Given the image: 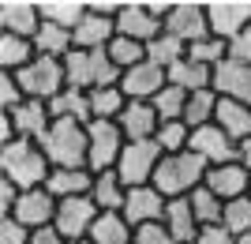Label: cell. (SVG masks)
I'll return each instance as SVG.
<instances>
[{
    "label": "cell",
    "mask_w": 251,
    "mask_h": 244,
    "mask_svg": "<svg viewBox=\"0 0 251 244\" xmlns=\"http://www.w3.org/2000/svg\"><path fill=\"white\" fill-rule=\"evenodd\" d=\"M42 30V11L34 0H4L0 4V34H15V38H30Z\"/></svg>",
    "instance_id": "cell-17"
},
{
    "label": "cell",
    "mask_w": 251,
    "mask_h": 244,
    "mask_svg": "<svg viewBox=\"0 0 251 244\" xmlns=\"http://www.w3.org/2000/svg\"><path fill=\"white\" fill-rule=\"evenodd\" d=\"M210 34L221 42H232L236 34L251 30V0H214L206 4Z\"/></svg>",
    "instance_id": "cell-10"
},
{
    "label": "cell",
    "mask_w": 251,
    "mask_h": 244,
    "mask_svg": "<svg viewBox=\"0 0 251 244\" xmlns=\"http://www.w3.org/2000/svg\"><path fill=\"white\" fill-rule=\"evenodd\" d=\"M90 199L98 203V211H124L127 184L120 181V173H116V169L94 173V191H90Z\"/></svg>",
    "instance_id": "cell-28"
},
{
    "label": "cell",
    "mask_w": 251,
    "mask_h": 244,
    "mask_svg": "<svg viewBox=\"0 0 251 244\" xmlns=\"http://www.w3.org/2000/svg\"><path fill=\"white\" fill-rule=\"evenodd\" d=\"M98 203L90 195H75V199H60L56 207V229H60L64 241H75V237H90V225L98 222Z\"/></svg>",
    "instance_id": "cell-13"
},
{
    "label": "cell",
    "mask_w": 251,
    "mask_h": 244,
    "mask_svg": "<svg viewBox=\"0 0 251 244\" xmlns=\"http://www.w3.org/2000/svg\"><path fill=\"white\" fill-rule=\"evenodd\" d=\"M165 229L173 237H176L180 244H191L195 241V233H199L202 225H199V218H195V211H191V199L184 195V199H169V207H165Z\"/></svg>",
    "instance_id": "cell-26"
},
{
    "label": "cell",
    "mask_w": 251,
    "mask_h": 244,
    "mask_svg": "<svg viewBox=\"0 0 251 244\" xmlns=\"http://www.w3.org/2000/svg\"><path fill=\"white\" fill-rule=\"evenodd\" d=\"M116 34L150 45V42H157V38L165 34V23L150 11V4H143V0H124V8L116 15Z\"/></svg>",
    "instance_id": "cell-8"
},
{
    "label": "cell",
    "mask_w": 251,
    "mask_h": 244,
    "mask_svg": "<svg viewBox=\"0 0 251 244\" xmlns=\"http://www.w3.org/2000/svg\"><path fill=\"white\" fill-rule=\"evenodd\" d=\"M34 49H38V56L64 60V56L75 49V38H72V30H64V27H56V23L42 19V30L34 34Z\"/></svg>",
    "instance_id": "cell-30"
},
{
    "label": "cell",
    "mask_w": 251,
    "mask_h": 244,
    "mask_svg": "<svg viewBox=\"0 0 251 244\" xmlns=\"http://www.w3.org/2000/svg\"><path fill=\"white\" fill-rule=\"evenodd\" d=\"M15 199H19V188H15V184H11V181H4V177H0V211H4V218H8V214H11V207H15Z\"/></svg>",
    "instance_id": "cell-46"
},
{
    "label": "cell",
    "mask_w": 251,
    "mask_h": 244,
    "mask_svg": "<svg viewBox=\"0 0 251 244\" xmlns=\"http://www.w3.org/2000/svg\"><path fill=\"white\" fill-rule=\"evenodd\" d=\"M86 132H90V173L116 169V162L127 147V136L120 132V124L116 120H90Z\"/></svg>",
    "instance_id": "cell-7"
},
{
    "label": "cell",
    "mask_w": 251,
    "mask_h": 244,
    "mask_svg": "<svg viewBox=\"0 0 251 244\" xmlns=\"http://www.w3.org/2000/svg\"><path fill=\"white\" fill-rule=\"evenodd\" d=\"M206 188L214 191L221 203H232V199H240V195H248V188H251V169H244L240 162L214 165V169L206 173Z\"/></svg>",
    "instance_id": "cell-18"
},
{
    "label": "cell",
    "mask_w": 251,
    "mask_h": 244,
    "mask_svg": "<svg viewBox=\"0 0 251 244\" xmlns=\"http://www.w3.org/2000/svg\"><path fill=\"white\" fill-rule=\"evenodd\" d=\"M68 86L75 90H101V86H120V68L109 60L105 49H72L64 56Z\"/></svg>",
    "instance_id": "cell-4"
},
{
    "label": "cell",
    "mask_w": 251,
    "mask_h": 244,
    "mask_svg": "<svg viewBox=\"0 0 251 244\" xmlns=\"http://www.w3.org/2000/svg\"><path fill=\"white\" fill-rule=\"evenodd\" d=\"M105 53H109V60H113L116 68H120V75H124L127 68H135V64L147 60V45H143V42H131V38H120V34H116L113 42L105 45Z\"/></svg>",
    "instance_id": "cell-35"
},
{
    "label": "cell",
    "mask_w": 251,
    "mask_h": 244,
    "mask_svg": "<svg viewBox=\"0 0 251 244\" xmlns=\"http://www.w3.org/2000/svg\"><path fill=\"white\" fill-rule=\"evenodd\" d=\"M4 117L11 120V128H15V139H38L45 136L52 128V113H49V102H38V98H26V102H19L15 109H8Z\"/></svg>",
    "instance_id": "cell-16"
},
{
    "label": "cell",
    "mask_w": 251,
    "mask_h": 244,
    "mask_svg": "<svg viewBox=\"0 0 251 244\" xmlns=\"http://www.w3.org/2000/svg\"><path fill=\"white\" fill-rule=\"evenodd\" d=\"M229 45V56L225 60H236V64H251V30H244V34H236L232 42H225Z\"/></svg>",
    "instance_id": "cell-45"
},
{
    "label": "cell",
    "mask_w": 251,
    "mask_h": 244,
    "mask_svg": "<svg viewBox=\"0 0 251 244\" xmlns=\"http://www.w3.org/2000/svg\"><path fill=\"white\" fill-rule=\"evenodd\" d=\"M90 241L94 244H135V229L120 211H101L98 222L90 225Z\"/></svg>",
    "instance_id": "cell-24"
},
{
    "label": "cell",
    "mask_w": 251,
    "mask_h": 244,
    "mask_svg": "<svg viewBox=\"0 0 251 244\" xmlns=\"http://www.w3.org/2000/svg\"><path fill=\"white\" fill-rule=\"evenodd\" d=\"M236 162H240L244 169H251V139H244V143H240V154H236Z\"/></svg>",
    "instance_id": "cell-48"
},
{
    "label": "cell",
    "mask_w": 251,
    "mask_h": 244,
    "mask_svg": "<svg viewBox=\"0 0 251 244\" xmlns=\"http://www.w3.org/2000/svg\"><path fill=\"white\" fill-rule=\"evenodd\" d=\"M64 244H94L90 237H75V241H64Z\"/></svg>",
    "instance_id": "cell-49"
},
{
    "label": "cell",
    "mask_w": 251,
    "mask_h": 244,
    "mask_svg": "<svg viewBox=\"0 0 251 244\" xmlns=\"http://www.w3.org/2000/svg\"><path fill=\"white\" fill-rule=\"evenodd\" d=\"M19 102H26L19 79H15L11 72H0V106H4V113H8V109H15Z\"/></svg>",
    "instance_id": "cell-41"
},
{
    "label": "cell",
    "mask_w": 251,
    "mask_h": 244,
    "mask_svg": "<svg viewBox=\"0 0 251 244\" xmlns=\"http://www.w3.org/2000/svg\"><path fill=\"white\" fill-rule=\"evenodd\" d=\"M154 143L161 147V154H184L191 147V128L184 120H165V124H157Z\"/></svg>",
    "instance_id": "cell-36"
},
{
    "label": "cell",
    "mask_w": 251,
    "mask_h": 244,
    "mask_svg": "<svg viewBox=\"0 0 251 244\" xmlns=\"http://www.w3.org/2000/svg\"><path fill=\"white\" fill-rule=\"evenodd\" d=\"M188 56H191V60H199V64H206V68H218V64L229 56V45L210 34V38H202V42L188 45Z\"/></svg>",
    "instance_id": "cell-40"
},
{
    "label": "cell",
    "mask_w": 251,
    "mask_h": 244,
    "mask_svg": "<svg viewBox=\"0 0 251 244\" xmlns=\"http://www.w3.org/2000/svg\"><path fill=\"white\" fill-rule=\"evenodd\" d=\"M221 225H225L236 241H240V237H251V195H240V199L225 203V218H221Z\"/></svg>",
    "instance_id": "cell-39"
},
{
    "label": "cell",
    "mask_w": 251,
    "mask_h": 244,
    "mask_svg": "<svg viewBox=\"0 0 251 244\" xmlns=\"http://www.w3.org/2000/svg\"><path fill=\"white\" fill-rule=\"evenodd\" d=\"M188 150H195L210 169H214V165H229V162H236L240 143H236L232 136H225L218 124H206V128H195V132H191V147Z\"/></svg>",
    "instance_id": "cell-12"
},
{
    "label": "cell",
    "mask_w": 251,
    "mask_h": 244,
    "mask_svg": "<svg viewBox=\"0 0 251 244\" xmlns=\"http://www.w3.org/2000/svg\"><path fill=\"white\" fill-rule=\"evenodd\" d=\"M135 244H180V241L165 229V222H150L135 229Z\"/></svg>",
    "instance_id": "cell-42"
},
{
    "label": "cell",
    "mask_w": 251,
    "mask_h": 244,
    "mask_svg": "<svg viewBox=\"0 0 251 244\" xmlns=\"http://www.w3.org/2000/svg\"><path fill=\"white\" fill-rule=\"evenodd\" d=\"M191 244H236V237H232L225 225H202Z\"/></svg>",
    "instance_id": "cell-44"
},
{
    "label": "cell",
    "mask_w": 251,
    "mask_h": 244,
    "mask_svg": "<svg viewBox=\"0 0 251 244\" xmlns=\"http://www.w3.org/2000/svg\"><path fill=\"white\" fill-rule=\"evenodd\" d=\"M206 173L210 165L195 154V150H184V154H165L161 165L154 173V188L165 195V199H184L191 195L195 188L206 184Z\"/></svg>",
    "instance_id": "cell-3"
},
{
    "label": "cell",
    "mask_w": 251,
    "mask_h": 244,
    "mask_svg": "<svg viewBox=\"0 0 251 244\" xmlns=\"http://www.w3.org/2000/svg\"><path fill=\"white\" fill-rule=\"evenodd\" d=\"M52 120H75V124H90V94L86 90H75V86H64L60 94L49 102Z\"/></svg>",
    "instance_id": "cell-23"
},
{
    "label": "cell",
    "mask_w": 251,
    "mask_h": 244,
    "mask_svg": "<svg viewBox=\"0 0 251 244\" xmlns=\"http://www.w3.org/2000/svg\"><path fill=\"white\" fill-rule=\"evenodd\" d=\"M52 169H90V132L75 120H52V128L38 139Z\"/></svg>",
    "instance_id": "cell-2"
},
{
    "label": "cell",
    "mask_w": 251,
    "mask_h": 244,
    "mask_svg": "<svg viewBox=\"0 0 251 244\" xmlns=\"http://www.w3.org/2000/svg\"><path fill=\"white\" fill-rule=\"evenodd\" d=\"M218 102H221L218 90H199V94H188V113H184V124H188L191 132H195V128L214 124V117H218Z\"/></svg>",
    "instance_id": "cell-33"
},
{
    "label": "cell",
    "mask_w": 251,
    "mask_h": 244,
    "mask_svg": "<svg viewBox=\"0 0 251 244\" xmlns=\"http://www.w3.org/2000/svg\"><path fill=\"white\" fill-rule=\"evenodd\" d=\"M38 11H42L45 23H56L64 30H75L86 19L90 4H83V0H38Z\"/></svg>",
    "instance_id": "cell-29"
},
{
    "label": "cell",
    "mask_w": 251,
    "mask_h": 244,
    "mask_svg": "<svg viewBox=\"0 0 251 244\" xmlns=\"http://www.w3.org/2000/svg\"><path fill=\"white\" fill-rule=\"evenodd\" d=\"M161 147L154 139H139V143H127L120 162H116V173L127 188H143V184H154V173L161 165Z\"/></svg>",
    "instance_id": "cell-6"
},
{
    "label": "cell",
    "mask_w": 251,
    "mask_h": 244,
    "mask_svg": "<svg viewBox=\"0 0 251 244\" xmlns=\"http://www.w3.org/2000/svg\"><path fill=\"white\" fill-rule=\"evenodd\" d=\"M45 188L56 199H75V195H90L94 191V173L90 169H52Z\"/></svg>",
    "instance_id": "cell-27"
},
{
    "label": "cell",
    "mask_w": 251,
    "mask_h": 244,
    "mask_svg": "<svg viewBox=\"0 0 251 244\" xmlns=\"http://www.w3.org/2000/svg\"><path fill=\"white\" fill-rule=\"evenodd\" d=\"M49 173H52V165L34 139H11V143H4V150H0V177L11 181L19 191L45 188Z\"/></svg>",
    "instance_id": "cell-1"
},
{
    "label": "cell",
    "mask_w": 251,
    "mask_h": 244,
    "mask_svg": "<svg viewBox=\"0 0 251 244\" xmlns=\"http://www.w3.org/2000/svg\"><path fill=\"white\" fill-rule=\"evenodd\" d=\"M165 207H169L165 195H161L154 184H143V188H127V203H124L120 214L131 222V229H139V225L161 222V218H165Z\"/></svg>",
    "instance_id": "cell-15"
},
{
    "label": "cell",
    "mask_w": 251,
    "mask_h": 244,
    "mask_svg": "<svg viewBox=\"0 0 251 244\" xmlns=\"http://www.w3.org/2000/svg\"><path fill=\"white\" fill-rule=\"evenodd\" d=\"M214 90L221 98L244 102L251 106V64H236V60H221L214 68Z\"/></svg>",
    "instance_id": "cell-19"
},
{
    "label": "cell",
    "mask_w": 251,
    "mask_h": 244,
    "mask_svg": "<svg viewBox=\"0 0 251 244\" xmlns=\"http://www.w3.org/2000/svg\"><path fill=\"white\" fill-rule=\"evenodd\" d=\"M169 83L180 86V90H188V94L214 90V68H206V64H199V60H191V56H184L180 64H173V68H169Z\"/></svg>",
    "instance_id": "cell-22"
},
{
    "label": "cell",
    "mask_w": 251,
    "mask_h": 244,
    "mask_svg": "<svg viewBox=\"0 0 251 244\" xmlns=\"http://www.w3.org/2000/svg\"><path fill=\"white\" fill-rule=\"evenodd\" d=\"M214 124H218L225 136H232L236 143H244V139H251V106H244V102H232V98H221Z\"/></svg>",
    "instance_id": "cell-25"
},
{
    "label": "cell",
    "mask_w": 251,
    "mask_h": 244,
    "mask_svg": "<svg viewBox=\"0 0 251 244\" xmlns=\"http://www.w3.org/2000/svg\"><path fill=\"white\" fill-rule=\"evenodd\" d=\"M248 195H251V188H248Z\"/></svg>",
    "instance_id": "cell-51"
},
{
    "label": "cell",
    "mask_w": 251,
    "mask_h": 244,
    "mask_svg": "<svg viewBox=\"0 0 251 244\" xmlns=\"http://www.w3.org/2000/svg\"><path fill=\"white\" fill-rule=\"evenodd\" d=\"M38 56L30 38H15V34H0V68L4 72H23L26 64Z\"/></svg>",
    "instance_id": "cell-31"
},
{
    "label": "cell",
    "mask_w": 251,
    "mask_h": 244,
    "mask_svg": "<svg viewBox=\"0 0 251 244\" xmlns=\"http://www.w3.org/2000/svg\"><path fill=\"white\" fill-rule=\"evenodd\" d=\"M72 38H75V49H105L116 38V19L98 15V11H86V19L72 30Z\"/></svg>",
    "instance_id": "cell-21"
},
{
    "label": "cell",
    "mask_w": 251,
    "mask_h": 244,
    "mask_svg": "<svg viewBox=\"0 0 251 244\" xmlns=\"http://www.w3.org/2000/svg\"><path fill=\"white\" fill-rule=\"evenodd\" d=\"M120 132L127 136V143H139V139H154L157 136V113L150 102H127V109L120 113Z\"/></svg>",
    "instance_id": "cell-20"
},
{
    "label": "cell",
    "mask_w": 251,
    "mask_h": 244,
    "mask_svg": "<svg viewBox=\"0 0 251 244\" xmlns=\"http://www.w3.org/2000/svg\"><path fill=\"white\" fill-rule=\"evenodd\" d=\"M124 109H127V94L120 90V86L90 90V117H94V120H120Z\"/></svg>",
    "instance_id": "cell-32"
},
{
    "label": "cell",
    "mask_w": 251,
    "mask_h": 244,
    "mask_svg": "<svg viewBox=\"0 0 251 244\" xmlns=\"http://www.w3.org/2000/svg\"><path fill=\"white\" fill-rule=\"evenodd\" d=\"M0 244H30V229L15 218H4L0 222Z\"/></svg>",
    "instance_id": "cell-43"
},
{
    "label": "cell",
    "mask_w": 251,
    "mask_h": 244,
    "mask_svg": "<svg viewBox=\"0 0 251 244\" xmlns=\"http://www.w3.org/2000/svg\"><path fill=\"white\" fill-rule=\"evenodd\" d=\"M165 34H173V38L184 42V45H195V42H202V38H210L206 4H195V0L173 4V11L165 15Z\"/></svg>",
    "instance_id": "cell-9"
},
{
    "label": "cell",
    "mask_w": 251,
    "mask_h": 244,
    "mask_svg": "<svg viewBox=\"0 0 251 244\" xmlns=\"http://www.w3.org/2000/svg\"><path fill=\"white\" fill-rule=\"evenodd\" d=\"M157 113V120L165 124V120H184V113H188V90H180V86H161L157 90V98L150 102Z\"/></svg>",
    "instance_id": "cell-34"
},
{
    "label": "cell",
    "mask_w": 251,
    "mask_h": 244,
    "mask_svg": "<svg viewBox=\"0 0 251 244\" xmlns=\"http://www.w3.org/2000/svg\"><path fill=\"white\" fill-rule=\"evenodd\" d=\"M19 79L23 94L38 98V102H52L68 86V72H64V60H52V56H34L23 72H11Z\"/></svg>",
    "instance_id": "cell-5"
},
{
    "label": "cell",
    "mask_w": 251,
    "mask_h": 244,
    "mask_svg": "<svg viewBox=\"0 0 251 244\" xmlns=\"http://www.w3.org/2000/svg\"><path fill=\"white\" fill-rule=\"evenodd\" d=\"M236 244H251V237H240V241H236Z\"/></svg>",
    "instance_id": "cell-50"
},
{
    "label": "cell",
    "mask_w": 251,
    "mask_h": 244,
    "mask_svg": "<svg viewBox=\"0 0 251 244\" xmlns=\"http://www.w3.org/2000/svg\"><path fill=\"white\" fill-rule=\"evenodd\" d=\"M161 86H169V72L154 60H143L120 75V90L127 94V102H154Z\"/></svg>",
    "instance_id": "cell-14"
},
{
    "label": "cell",
    "mask_w": 251,
    "mask_h": 244,
    "mask_svg": "<svg viewBox=\"0 0 251 244\" xmlns=\"http://www.w3.org/2000/svg\"><path fill=\"white\" fill-rule=\"evenodd\" d=\"M184 56H188V45H184V42H176L173 34H161L157 42H150V45H147V60L161 64L165 72L173 68V64H180Z\"/></svg>",
    "instance_id": "cell-38"
},
{
    "label": "cell",
    "mask_w": 251,
    "mask_h": 244,
    "mask_svg": "<svg viewBox=\"0 0 251 244\" xmlns=\"http://www.w3.org/2000/svg\"><path fill=\"white\" fill-rule=\"evenodd\" d=\"M188 199H191V211H195L199 225H221V218H225V203H221L218 195L206 188V184H202V188H195Z\"/></svg>",
    "instance_id": "cell-37"
},
{
    "label": "cell",
    "mask_w": 251,
    "mask_h": 244,
    "mask_svg": "<svg viewBox=\"0 0 251 244\" xmlns=\"http://www.w3.org/2000/svg\"><path fill=\"white\" fill-rule=\"evenodd\" d=\"M56 207H60V199H56L49 188H34V191H19V199H15V207H11L8 218L23 222L34 233V229L56 222Z\"/></svg>",
    "instance_id": "cell-11"
},
{
    "label": "cell",
    "mask_w": 251,
    "mask_h": 244,
    "mask_svg": "<svg viewBox=\"0 0 251 244\" xmlns=\"http://www.w3.org/2000/svg\"><path fill=\"white\" fill-rule=\"evenodd\" d=\"M30 244H64V237H60L56 225H42V229L30 233Z\"/></svg>",
    "instance_id": "cell-47"
}]
</instances>
